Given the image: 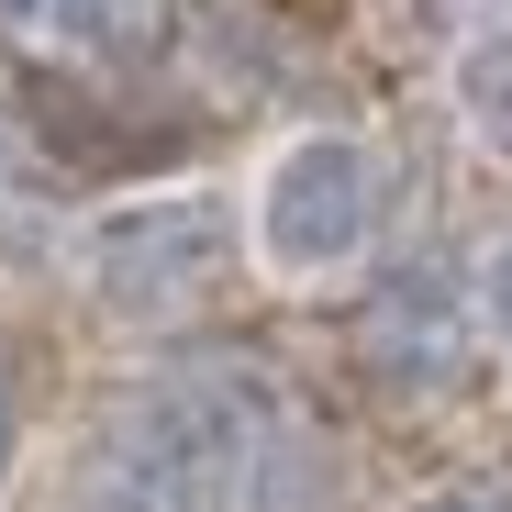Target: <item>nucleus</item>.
<instances>
[{
  "instance_id": "nucleus-1",
  "label": "nucleus",
  "mask_w": 512,
  "mask_h": 512,
  "mask_svg": "<svg viewBox=\"0 0 512 512\" xmlns=\"http://www.w3.org/2000/svg\"><path fill=\"white\" fill-rule=\"evenodd\" d=\"M256 468H268V390L256 379L234 368L156 379L101 446L90 512H245Z\"/></svg>"
},
{
  "instance_id": "nucleus-2",
  "label": "nucleus",
  "mask_w": 512,
  "mask_h": 512,
  "mask_svg": "<svg viewBox=\"0 0 512 512\" xmlns=\"http://www.w3.org/2000/svg\"><path fill=\"white\" fill-rule=\"evenodd\" d=\"M234 212H245L256 279L334 290V279H357L368 245H379V145L357 123H301V134H279L256 156V179H245Z\"/></svg>"
},
{
  "instance_id": "nucleus-3",
  "label": "nucleus",
  "mask_w": 512,
  "mask_h": 512,
  "mask_svg": "<svg viewBox=\"0 0 512 512\" xmlns=\"http://www.w3.org/2000/svg\"><path fill=\"white\" fill-rule=\"evenodd\" d=\"M67 256H78V279H90V301L112 323H179L245 268V212L212 179H167V190L101 201L67 234Z\"/></svg>"
},
{
  "instance_id": "nucleus-4",
  "label": "nucleus",
  "mask_w": 512,
  "mask_h": 512,
  "mask_svg": "<svg viewBox=\"0 0 512 512\" xmlns=\"http://www.w3.org/2000/svg\"><path fill=\"white\" fill-rule=\"evenodd\" d=\"M446 112L468 123V145H479L490 167H512V12H490V23L457 34V56H446Z\"/></svg>"
},
{
  "instance_id": "nucleus-5",
  "label": "nucleus",
  "mask_w": 512,
  "mask_h": 512,
  "mask_svg": "<svg viewBox=\"0 0 512 512\" xmlns=\"http://www.w3.org/2000/svg\"><path fill=\"white\" fill-rule=\"evenodd\" d=\"M0 34L56 56H134L156 34V0H0Z\"/></svg>"
},
{
  "instance_id": "nucleus-6",
  "label": "nucleus",
  "mask_w": 512,
  "mask_h": 512,
  "mask_svg": "<svg viewBox=\"0 0 512 512\" xmlns=\"http://www.w3.org/2000/svg\"><path fill=\"white\" fill-rule=\"evenodd\" d=\"M368 357H379V379H401V390H435V379L457 368V312L423 290V279H401V290L368 312Z\"/></svg>"
},
{
  "instance_id": "nucleus-7",
  "label": "nucleus",
  "mask_w": 512,
  "mask_h": 512,
  "mask_svg": "<svg viewBox=\"0 0 512 512\" xmlns=\"http://www.w3.org/2000/svg\"><path fill=\"white\" fill-rule=\"evenodd\" d=\"M56 245H67L56 190L34 179V167H12V156H0V268H45Z\"/></svg>"
},
{
  "instance_id": "nucleus-8",
  "label": "nucleus",
  "mask_w": 512,
  "mask_h": 512,
  "mask_svg": "<svg viewBox=\"0 0 512 512\" xmlns=\"http://www.w3.org/2000/svg\"><path fill=\"white\" fill-rule=\"evenodd\" d=\"M468 323L490 334V346H512V223L479 245V279H468Z\"/></svg>"
},
{
  "instance_id": "nucleus-9",
  "label": "nucleus",
  "mask_w": 512,
  "mask_h": 512,
  "mask_svg": "<svg viewBox=\"0 0 512 512\" xmlns=\"http://www.w3.org/2000/svg\"><path fill=\"white\" fill-rule=\"evenodd\" d=\"M12 468H23V390H12V368H0V490H12Z\"/></svg>"
},
{
  "instance_id": "nucleus-10",
  "label": "nucleus",
  "mask_w": 512,
  "mask_h": 512,
  "mask_svg": "<svg viewBox=\"0 0 512 512\" xmlns=\"http://www.w3.org/2000/svg\"><path fill=\"white\" fill-rule=\"evenodd\" d=\"M412 512H501V501H490V490H468V479H457V490H423V501H412Z\"/></svg>"
},
{
  "instance_id": "nucleus-11",
  "label": "nucleus",
  "mask_w": 512,
  "mask_h": 512,
  "mask_svg": "<svg viewBox=\"0 0 512 512\" xmlns=\"http://www.w3.org/2000/svg\"><path fill=\"white\" fill-rule=\"evenodd\" d=\"M501 12H512V0H501Z\"/></svg>"
}]
</instances>
